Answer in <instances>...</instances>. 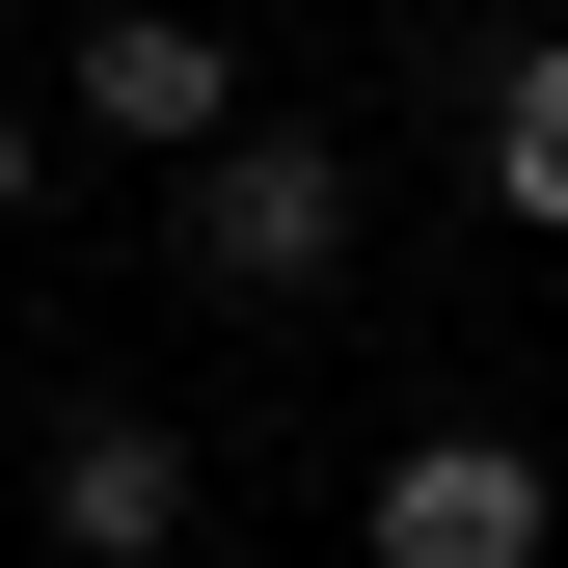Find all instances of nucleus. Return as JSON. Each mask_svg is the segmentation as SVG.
Here are the masks:
<instances>
[{
    "label": "nucleus",
    "mask_w": 568,
    "mask_h": 568,
    "mask_svg": "<svg viewBox=\"0 0 568 568\" xmlns=\"http://www.w3.org/2000/svg\"><path fill=\"white\" fill-rule=\"evenodd\" d=\"M163 217H190V298H325V271H352V163H325L298 109H244Z\"/></svg>",
    "instance_id": "1"
},
{
    "label": "nucleus",
    "mask_w": 568,
    "mask_h": 568,
    "mask_svg": "<svg viewBox=\"0 0 568 568\" xmlns=\"http://www.w3.org/2000/svg\"><path fill=\"white\" fill-rule=\"evenodd\" d=\"M82 135H135V163H217V135H244V54L217 28H190V0H109V28H82Z\"/></svg>",
    "instance_id": "2"
},
{
    "label": "nucleus",
    "mask_w": 568,
    "mask_h": 568,
    "mask_svg": "<svg viewBox=\"0 0 568 568\" xmlns=\"http://www.w3.org/2000/svg\"><path fill=\"white\" fill-rule=\"evenodd\" d=\"M352 541H379V568H541L568 515H541V460H515V434H406Z\"/></svg>",
    "instance_id": "3"
},
{
    "label": "nucleus",
    "mask_w": 568,
    "mask_h": 568,
    "mask_svg": "<svg viewBox=\"0 0 568 568\" xmlns=\"http://www.w3.org/2000/svg\"><path fill=\"white\" fill-rule=\"evenodd\" d=\"M28 541H54V568H163V541H190V434H163V406H82L54 487H28Z\"/></svg>",
    "instance_id": "4"
},
{
    "label": "nucleus",
    "mask_w": 568,
    "mask_h": 568,
    "mask_svg": "<svg viewBox=\"0 0 568 568\" xmlns=\"http://www.w3.org/2000/svg\"><path fill=\"white\" fill-rule=\"evenodd\" d=\"M487 190L568 244V28H515V82H487Z\"/></svg>",
    "instance_id": "5"
},
{
    "label": "nucleus",
    "mask_w": 568,
    "mask_h": 568,
    "mask_svg": "<svg viewBox=\"0 0 568 568\" xmlns=\"http://www.w3.org/2000/svg\"><path fill=\"white\" fill-rule=\"evenodd\" d=\"M28 190H54V135H28V109H0V217H28Z\"/></svg>",
    "instance_id": "6"
}]
</instances>
